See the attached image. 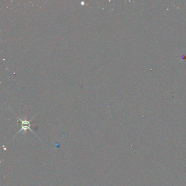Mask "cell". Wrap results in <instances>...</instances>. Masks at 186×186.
I'll return each instance as SVG.
<instances>
[{"label": "cell", "instance_id": "1", "mask_svg": "<svg viewBox=\"0 0 186 186\" xmlns=\"http://www.w3.org/2000/svg\"><path fill=\"white\" fill-rule=\"evenodd\" d=\"M19 118V117H18ZM19 120L20 121V122H22V129L19 130V132L17 133V134L19 133V132H20L22 130H24V132H25V133L26 132V131H27V130H30L31 132H32L33 133V132L32 131V130L31 129V123L30 121H27V120H25V121H23V120H21L20 118H19ZM35 134V133H34Z\"/></svg>", "mask_w": 186, "mask_h": 186}]
</instances>
